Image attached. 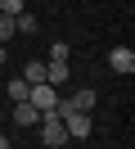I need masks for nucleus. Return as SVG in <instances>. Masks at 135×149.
Returning <instances> with one entry per match:
<instances>
[{
	"label": "nucleus",
	"mask_w": 135,
	"mask_h": 149,
	"mask_svg": "<svg viewBox=\"0 0 135 149\" xmlns=\"http://www.w3.org/2000/svg\"><path fill=\"white\" fill-rule=\"evenodd\" d=\"M18 77H23L27 86H36V81H45V63H41V59H32V63H23V72H18Z\"/></svg>",
	"instance_id": "8"
},
{
	"label": "nucleus",
	"mask_w": 135,
	"mask_h": 149,
	"mask_svg": "<svg viewBox=\"0 0 135 149\" xmlns=\"http://www.w3.org/2000/svg\"><path fill=\"white\" fill-rule=\"evenodd\" d=\"M68 54H72V50H68V41H54V54H50V63H68Z\"/></svg>",
	"instance_id": "12"
},
{
	"label": "nucleus",
	"mask_w": 135,
	"mask_h": 149,
	"mask_svg": "<svg viewBox=\"0 0 135 149\" xmlns=\"http://www.w3.org/2000/svg\"><path fill=\"white\" fill-rule=\"evenodd\" d=\"M68 63H45V81H50V86H68Z\"/></svg>",
	"instance_id": "7"
},
{
	"label": "nucleus",
	"mask_w": 135,
	"mask_h": 149,
	"mask_svg": "<svg viewBox=\"0 0 135 149\" xmlns=\"http://www.w3.org/2000/svg\"><path fill=\"white\" fill-rule=\"evenodd\" d=\"M36 127H41V140L45 145H68V131H63V122H59V113H41V122H36Z\"/></svg>",
	"instance_id": "3"
},
{
	"label": "nucleus",
	"mask_w": 135,
	"mask_h": 149,
	"mask_svg": "<svg viewBox=\"0 0 135 149\" xmlns=\"http://www.w3.org/2000/svg\"><path fill=\"white\" fill-rule=\"evenodd\" d=\"M14 36H18L14 18H5V14H0V45H5V41H14Z\"/></svg>",
	"instance_id": "11"
},
{
	"label": "nucleus",
	"mask_w": 135,
	"mask_h": 149,
	"mask_svg": "<svg viewBox=\"0 0 135 149\" xmlns=\"http://www.w3.org/2000/svg\"><path fill=\"white\" fill-rule=\"evenodd\" d=\"M0 149H14V140H9V136H5V131H0Z\"/></svg>",
	"instance_id": "13"
},
{
	"label": "nucleus",
	"mask_w": 135,
	"mask_h": 149,
	"mask_svg": "<svg viewBox=\"0 0 135 149\" xmlns=\"http://www.w3.org/2000/svg\"><path fill=\"white\" fill-rule=\"evenodd\" d=\"M59 122H63V131H68V140H86L90 136V113H81V109H72L68 100H59Z\"/></svg>",
	"instance_id": "1"
},
{
	"label": "nucleus",
	"mask_w": 135,
	"mask_h": 149,
	"mask_svg": "<svg viewBox=\"0 0 135 149\" xmlns=\"http://www.w3.org/2000/svg\"><path fill=\"white\" fill-rule=\"evenodd\" d=\"M36 122H41V113H36L27 100H23V104H14V127H18V131H23V127H36Z\"/></svg>",
	"instance_id": "5"
},
{
	"label": "nucleus",
	"mask_w": 135,
	"mask_h": 149,
	"mask_svg": "<svg viewBox=\"0 0 135 149\" xmlns=\"http://www.w3.org/2000/svg\"><path fill=\"white\" fill-rule=\"evenodd\" d=\"M68 104H72V109H81V113H90V109H95V91H90V86H81V91L68 95Z\"/></svg>",
	"instance_id": "6"
},
{
	"label": "nucleus",
	"mask_w": 135,
	"mask_h": 149,
	"mask_svg": "<svg viewBox=\"0 0 135 149\" xmlns=\"http://www.w3.org/2000/svg\"><path fill=\"white\" fill-rule=\"evenodd\" d=\"M23 5H27V0H0V14H5V18H18Z\"/></svg>",
	"instance_id": "10"
},
{
	"label": "nucleus",
	"mask_w": 135,
	"mask_h": 149,
	"mask_svg": "<svg viewBox=\"0 0 135 149\" xmlns=\"http://www.w3.org/2000/svg\"><path fill=\"white\" fill-rule=\"evenodd\" d=\"M0 63H5V45H0Z\"/></svg>",
	"instance_id": "14"
},
{
	"label": "nucleus",
	"mask_w": 135,
	"mask_h": 149,
	"mask_svg": "<svg viewBox=\"0 0 135 149\" xmlns=\"http://www.w3.org/2000/svg\"><path fill=\"white\" fill-rule=\"evenodd\" d=\"M5 91H9V95H14V104H23V100H27V91H32V86H27V81H23V77H14V81H9V86H5Z\"/></svg>",
	"instance_id": "9"
},
{
	"label": "nucleus",
	"mask_w": 135,
	"mask_h": 149,
	"mask_svg": "<svg viewBox=\"0 0 135 149\" xmlns=\"http://www.w3.org/2000/svg\"><path fill=\"white\" fill-rule=\"evenodd\" d=\"M108 68H113V72H135V54H131V50H126V45H117V50H108Z\"/></svg>",
	"instance_id": "4"
},
{
	"label": "nucleus",
	"mask_w": 135,
	"mask_h": 149,
	"mask_svg": "<svg viewBox=\"0 0 135 149\" xmlns=\"http://www.w3.org/2000/svg\"><path fill=\"white\" fill-rule=\"evenodd\" d=\"M27 104H32L36 113H54V109H59V86H50V81H36L32 91H27Z\"/></svg>",
	"instance_id": "2"
}]
</instances>
